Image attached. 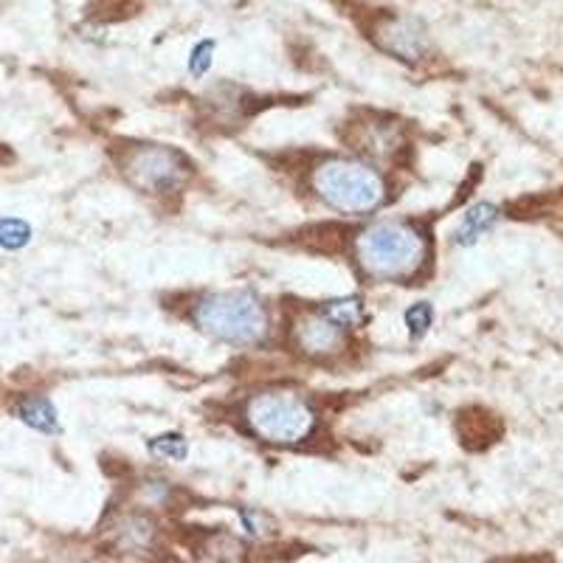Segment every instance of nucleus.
<instances>
[{
	"label": "nucleus",
	"instance_id": "obj_1",
	"mask_svg": "<svg viewBox=\"0 0 563 563\" xmlns=\"http://www.w3.org/2000/svg\"><path fill=\"white\" fill-rule=\"evenodd\" d=\"M429 263L431 234L420 220H375L352 238V265L364 282H415Z\"/></svg>",
	"mask_w": 563,
	"mask_h": 563
},
{
	"label": "nucleus",
	"instance_id": "obj_2",
	"mask_svg": "<svg viewBox=\"0 0 563 563\" xmlns=\"http://www.w3.org/2000/svg\"><path fill=\"white\" fill-rule=\"evenodd\" d=\"M310 192L341 218H369L389 203L384 169L358 155H330L310 169Z\"/></svg>",
	"mask_w": 563,
	"mask_h": 563
},
{
	"label": "nucleus",
	"instance_id": "obj_3",
	"mask_svg": "<svg viewBox=\"0 0 563 563\" xmlns=\"http://www.w3.org/2000/svg\"><path fill=\"white\" fill-rule=\"evenodd\" d=\"M189 321L206 339L234 350L263 346L274 327L265 299L249 288L198 296L189 305Z\"/></svg>",
	"mask_w": 563,
	"mask_h": 563
},
{
	"label": "nucleus",
	"instance_id": "obj_4",
	"mask_svg": "<svg viewBox=\"0 0 563 563\" xmlns=\"http://www.w3.org/2000/svg\"><path fill=\"white\" fill-rule=\"evenodd\" d=\"M243 426L254 440L276 449H299L313 440L319 411L294 389H263L243 406Z\"/></svg>",
	"mask_w": 563,
	"mask_h": 563
},
{
	"label": "nucleus",
	"instance_id": "obj_5",
	"mask_svg": "<svg viewBox=\"0 0 563 563\" xmlns=\"http://www.w3.org/2000/svg\"><path fill=\"white\" fill-rule=\"evenodd\" d=\"M119 173L135 192L147 198H169L184 192L195 178V164L180 150L155 141H130L115 155Z\"/></svg>",
	"mask_w": 563,
	"mask_h": 563
},
{
	"label": "nucleus",
	"instance_id": "obj_6",
	"mask_svg": "<svg viewBox=\"0 0 563 563\" xmlns=\"http://www.w3.org/2000/svg\"><path fill=\"white\" fill-rule=\"evenodd\" d=\"M290 346L313 364H330L350 350V333L310 308L296 313L290 321Z\"/></svg>",
	"mask_w": 563,
	"mask_h": 563
},
{
	"label": "nucleus",
	"instance_id": "obj_7",
	"mask_svg": "<svg viewBox=\"0 0 563 563\" xmlns=\"http://www.w3.org/2000/svg\"><path fill=\"white\" fill-rule=\"evenodd\" d=\"M350 150L358 153V158L372 161V164H384V161L397 158V153L406 147L404 124L384 115H372L366 122L350 124Z\"/></svg>",
	"mask_w": 563,
	"mask_h": 563
},
{
	"label": "nucleus",
	"instance_id": "obj_8",
	"mask_svg": "<svg viewBox=\"0 0 563 563\" xmlns=\"http://www.w3.org/2000/svg\"><path fill=\"white\" fill-rule=\"evenodd\" d=\"M158 521L144 510L119 512L104 527V541H108V547L115 552H122V555H150L158 547Z\"/></svg>",
	"mask_w": 563,
	"mask_h": 563
},
{
	"label": "nucleus",
	"instance_id": "obj_9",
	"mask_svg": "<svg viewBox=\"0 0 563 563\" xmlns=\"http://www.w3.org/2000/svg\"><path fill=\"white\" fill-rule=\"evenodd\" d=\"M378 45L391 57H400L406 63H417L429 52V34L411 18H389L378 26L375 34Z\"/></svg>",
	"mask_w": 563,
	"mask_h": 563
},
{
	"label": "nucleus",
	"instance_id": "obj_10",
	"mask_svg": "<svg viewBox=\"0 0 563 563\" xmlns=\"http://www.w3.org/2000/svg\"><path fill=\"white\" fill-rule=\"evenodd\" d=\"M460 437H462V445L467 449H487L490 442L499 440L501 434V422L499 417L493 415L487 409H467L460 415Z\"/></svg>",
	"mask_w": 563,
	"mask_h": 563
},
{
	"label": "nucleus",
	"instance_id": "obj_11",
	"mask_svg": "<svg viewBox=\"0 0 563 563\" xmlns=\"http://www.w3.org/2000/svg\"><path fill=\"white\" fill-rule=\"evenodd\" d=\"M12 415L18 417L23 426L40 431V434H59V411L52 404V397L45 395H29L23 400H18L12 409Z\"/></svg>",
	"mask_w": 563,
	"mask_h": 563
},
{
	"label": "nucleus",
	"instance_id": "obj_12",
	"mask_svg": "<svg viewBox=\"0 0 563 563\" xmlns=\"http://www.w3.org/2000/svg\"><path fill=\"white\" fill-rule=\"evenodd\" d=\"M324 319H330L333 324L344 327L346 333H352L355 327H364L369 321V310H366L364 296L358 294H344V296H333V299L316 301L313 305Z\"/></svg>",
	"mask_w": 563,
	"mask_h": 563
},
{
	"label": "nucleus",
	"instance_id": "obj_13",
	"mask_svg": "<svg viewBox=\"0 0 563 563\" xmlns=\"http://www.w3.org/2000/svg\"><path fill=\"white\" fill-rule=\"evenodd\" d=\"M496 220H499V209L493 203L471 206V209L462 214L460 229L451 234V243H454L456 249H471V245L479 243L482 234H487V231L496 225Z\"/></svg>",
	"mask_w": 563,
	"mask_h": 563
},
{
	"label": "nucleus",
	"instance_id": "obj_14",
	"mask_svg": "<svg viewBox=\"0 0 563 563\" xmlns=\"http://www.w3.org/2000/svg\"><path fill=\"white\" fill-rule=\"evenodd\" d=\"M144 445H147L150 456L164 462H184L189 456V440L180 431H164V434L147 437Z\"/></svg>",
	"mask_w": 563,
	"mask_h": 563
},
{
	"label": "nucleus",
	"instance_id": "obj_15",
	"mask_svg": "<svg viewBox=\"0 0 563 563\" xmlns=\"http://www.w3.org/2000/svg\"><path fill=\"white\" fill-rule=\"evenodd\" d=\"M437 319V310L429 299L415 301L409 308L404 310V324H406V333H409L411 344H420L426 341V335L431 333V327H434Z\"/></svg>",
	"mask_w": 563,
	"mask_h": 563
},
{
	"label": "nucleus",
	"instance_id": "obj_16",
	"mask_svg": "<svg viewBox=\"0 0 563 563\" xmlns=\"http://www.w3.org/2000/svg\"><path fill=\"white\" fill-rule=\"evenodd\" d=\"M512 218H563V189L558 192L538 195L512 206Z\"/></svg>",
	"mask_w": 563,
	"mask_h": 563
},
{
	"label": "nucleus",
	"instance_id": "obj_17",
	"mask_svg": "<svg viewBox=\"0 0 563 563\" xmlns=\"http://www.w3.org/2000/svg\"><path fill=\"white\" fill-rule=\"evenodd\" d=\"M34 238V229L23 218H0V249L20 251Z\"/></svg>",
	"mask_w": 563,
	"mask_h": 563
},
{
	"label": "nucleus",
	"instance_id": "obj_18",
	"mask_svg": "<svg viewBox=\"0 0 563 563\" xmlns=\"http://www.w3.org/2000/svg\"><path fill=\"white\" fill-rule=\"evenodd\" d=\"M139 499L144 507H167L175 499V485L161 476L139 482Z\"/></svg>",
	"mask_w": 563,
	"mask_h": 563
},
{
	"label": "nucleus",
	"instance_id": "obj_19",
	"mask_svg": "<svg viewBox=\"0 0 563 563\" xmlns=\"http://www.w3.org/2000/svg\"><path fill=\"white\" fill-rule=\"evenodd\" d=\"M214 52H218V43H214V40H200L192 48V54H189V65H186L189 77L203 79L211 70V63H214Z\"/></svg>",
	"mask_w": 563,
	"mask_h": 563
},
{
	"label": "nucleus",
	"instance_id": "obj_20",
	"mask_svg": "<svg viewBox=\"0 0 563 563\" xmlns=\"http://www.w3.org/2000/svg\"><path fill=\"white\" fill-rule=\"evenodd\" d=\"M238 519L243 527V536L249 538H268L271 536V519L265 512L254 510V507H238Z\"/></svg>",
	"mask_w": 563,
	"mask_h": 563
},
{
	"label": "nucleus",
	"instance_id": "obj_21",
	"mask_svg": "<svg viewBox=\"0 0 563 563\" xmlns=\"http://www.w3.org/2000/svg\"><path fill=\"white\" fill-rule=\"evenodd\" d=\"M496 563H552L550 558H501Z\"/></svg>",
	"mask_w": 563,
	"mask_h": 563
}]
</instances>
